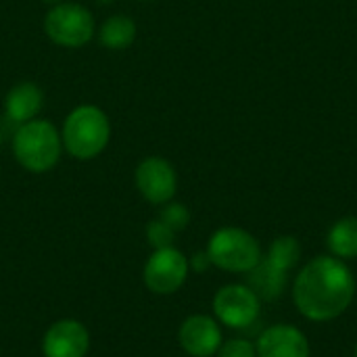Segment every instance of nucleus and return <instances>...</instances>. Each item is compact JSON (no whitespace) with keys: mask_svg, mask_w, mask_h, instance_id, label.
I'll use <instances>...</instances> for the list:
<instances>
[{"mask_svg":"<svg viewBox=\"0 0 357 357\" xmlns=\"http://www.w3.org/2000/svg\"><path fill=\"white\" fill-rule=\"evenodd\" d=\"M356 289V276L343 259L318 255L297 274L293 301L310 322H331L349 310Z\"/></svg>","mask_w":357,"mask_h":357,"instance_id":"nucleus-1","label":"nucleus"},{"mask_svg":"<svg viewBox=\"0 0 357 357\" xmlns=\"http://www.w3.org/2000/svg\"><path fill=\"white\" fill-rule=\"evenodd\" d=\"M111 138V123L107 113L96 105L75 107L61 130L63 149L75 159H94L98 157Z\"/></svg>","mask_w":357,"mask_h":357,"instance_id":"nucleus-2","label":"nucleus"},{"mask_svg":"<svg viewBox=\"0 0 357 357\" xmlns=\"http://www.w3.org/2000/svg\"><path fill=\"white\" fill-rule=\"evenodd\" d=\"M61 151V132L46 119L36 117L21 123L13 136V155L17 163L31 174L50 172L59 163Z\"/></svg>","mask_w":357,"mask_h":357,"instance_id":"nucleus-3","label":"nucleus"},{"mask_svg":"<svg viewBox=\"0 0 357 357\" xmlns=\"http://www.w3.org/2000/svg\"><path fill=\"white\" fill-rule=\"evenodd\" d=\"M207 255L211 266L232 274H249L264 257L257 238L236 226L215 230L207 243Z\"/></svg>","mask_w":357,"mask_h":357,"instance_id":"nucleus-4","label":"nucleus"},{"mask_svg":"<svg viewBox=\"0 0 357 357\" xmlns=\"http://www.w3.org/2000/svg\"><path fill=\"white\" fill-rule=\"evenodd\" d=\"M44 31L59 46L79 48L92 40L96 21L86 6L77 2H61L46 13Z\"/></svg>","mask_w":357,"mask_h":357,"instance_id":"nucleus-5","label":"nucleus"},{"mask_svg":"<svg viewBox=\"0 0 357 357\" xmlns=\"http://www.w3.org/2000/svg\"><path fill=\"white\" fill-rule=\"evenodd\" d=\"M190 264L188 257L176 247L155 249V253L144 264V284L155 295H172L180 291L188 278Z\"/></svg>","mask_w":357,"mask_h":357,"instance_id":"nucleus-6","label":"nucleus"},{"mask_svg":"<svg viewBox=\"0 0 357 357\" xmlns=\"http://www.w3.org/2000/svg\"><path fill=\"white\" fill-rule=\"evenodd\" d=\"M261 299L247 284H226L213 297V314L220 324L245 331L259 318Z\"/></svg>","mask_w":357,"mask_h":357,"instance_id":"nucleus-7","label":"nucleus"},{"mask_svg":"<svg viewBox=\"0 0 357 357\" xmlns=\"http://www.w3.org/2000/svg\"><path fill=\"white\" fill-rule=\"evenodd\" d=\"M136 186L149 203L165 205L178 190V176L167 159L146 157L136 167Z\"/></svg>","mask_w":357,"mask_h":357,"instance_id":"nucleus-8","label":"nucleus"},{"mask_svg":"<svg viewBox=\"0 0 357 357\" xmlns=\"http://www.w3.org/2000/svg\"><path fill=\"white\" fill-rule=\"evenodd\" d=\"M178 343L190 357H213L224 343L220 322L205 314L190 316L178 331Z\"/></svg>","mask_w":357,"mask_h":357,"instance_id":"nucleus-9","label":"nucleus"},{"mask_svg":"<svg viewBox=\"0 0 357 357\" xmlns=\"http://www.w3.org/2000/svg\"><path fill=\"white\" fill-rule=\"evenodd\" d=\"M88 349L90 335L86 326L69 318L54 322L42 339L44 357H86Z\"/></svg>","mask_w":357,"mask_h":357,"instance_id":"nucleus-10","label":"nucleus"},{"mask_svg":"<svg viewBox=\"0 0 357 357\" xmlns=\"http://www.w3.org/2000/svg\"><path fill=\"white\" fill-rule=\"evenodd\" d=\"M257 357H310L312 347L303 331L293 324L268 326L255 341Z\"/></svg>","mask_w":357,"mask_h":357,"instance_id":"nucleus-11","label":"nucleus"},{"mask_svg":"<svg viewBox=\"0 0 357 357\" xmlns=\"http://www.w3.org/2000/svg\"><path fill=\"white\" fill-rule=\"evenodd\" d=\"M44 105V94L33 82L15 84L4 98V113L15 123H27L38 117Z\"/></svg>","mask_w":357,"mask_h":357,"instance_id":"nucleus-12","label":"nucleus"},{"mask_svg":"<svg viewBox=\"0 0 357 357\" xmlns=\"http://www.w3.org/2000/svg\"><path fill=\"white\" fill-rule=\"evenodd\" d=\"M289 284V272L272 266L268 259L261 257V261L247 274V287L261 299V301H274L280 299Z\"/></svg>","mask_w":357,"mask_h":357,"instance_id":"nucleus-13","label":"nucleus"},{"mask_svg":"<svg viewBox=\"0 0 357 357\" xmlns=\"http://www.w3.org/2000/svg\"><path fill=\"white\" fill-rule=\"evenodd\" d=\"M326 247L333 257L337 259H354L357 257V218L347 215L337 220L328 234H326Z\"/></svg>","mask_w":357,"mask_h":357,"instance_id":"nucleus-14","label":"nucleus"},{"mask_svg":"<svg viewBox=\"0 0 357 357\" xmlns=\"http://www.w3.org/2000/svg\"><path fill=\"white\" fill-rule=\"evenodd\" d=\"M98 38L109 50H126L136 40V23L128 15H113L100 25Z\"/></svg>","mask_w":357,"mask_h":357,"instance_id":"nucleus-15","label":"nucleus"},{"mask_svg":"<svg viewBox=\"0 0 357 357\" xmlns=\"http://www.w3.org/2000/svg\"><path fill=\"white\" fill-rule=\"evenodd\" d=\"M264 259L284 272H291L301 259V245L295 236H278L270 243Z\"/></svg>","mask_w":357,"mask_h":357,"instance_id":"nucleus-16","label":"nucleus"},{"mask_svg":"<svg viewBox=\"0 0 357 357\" xmlns=\"http://www.w3.org/2000/svg\"><path fill=\"white\" fill-rule=\"evenodd\" d=\"M161 222H165L176 234L180 230H184L190 222V211L182 205V203H165V207L161 209V215H159Z\"/></svg>","mask_w":357,"mask_h":357,"instance_id":"nucleus-17","label":"nucleus"},{"mask_svg":"<svg viewBox=\"0 0 357 357\" xmlns=\"http://www.w3.org/2000/svg\"><path fill=\"white\" fill-rule=\"evenodd\" d=\"M146 238H149V243L155 249H165V247H174L176 232L165 222H161L157 218V220H153V222L146 224Z\"/></svg>","mask_w":357,"mask_h":357,"instance_id":"nucleus-18","label":"nucleus"},{"mask_svg":"<svg viewBox=\"0 0 357 357\" xmlns=\"http://www.w3.org/2000/svg\"><path fill=\"white\" fill-rule=\"evenodd\" d=\"M218 357H257L255 343L247 341V339H230L224 341L222 347L218 349Z\"/></svg>","mask_w":357,"mask_h":357,"instance_id":"nucleus-19","label":"nucleus"},{"mask_svg":"<svg viewBox=\"0 0 357 357\" xmlns=\"http://www.w3.org/2000/svg\"><path fill=\"white\" fill-rule=\"evenodd\" d=\"M188 264H190V270H195V272H205V270L211 266V259H209L207 251H203V253H197L192 259H188Z\"/></svg>","mask_w":357,"mask_h":357,"instance_id":"nucleus-20","label":"nucleus"},{"mask_svg":"<svg viewBox=\"0 0 357 357\" xmlns=\"http://www.w3.org/2000/svg\"><path fill=\"white\" fill-rule=\"evenodd\" d=\"M44 2H46V4H52V6H54V4H61L63 0H44Z\"/></svg>","mask_w":357,"mask_h":357,"instance_id":"nucleus-21","label":"nucleus"},{"mask_svg":"<svg viewBox=\"0 0 357 357\" xmlns=\"http://www.w3.org/2000/svg\"><path fill=\"white\" fill-rule=\"evenodd\" d=\"M356 357H357V343H356Z\"/></svg>","mask_w":357,"mask_h":357,"instance_id":"nucleus-22","label":"nucleus"},{"mask_svg":"<svg viewBox=\"0 0 357 357\" xmlns=\"http://www.w3.org/2000/svg\"><path fill=\"white\" fill-rule=\"evenodd\" d=\"M102 2H111V0H102Z\"/></svg>","mask_w":357,"mask_h":357,"instance_id":"nucleus-23","label":"nucleus"},{"mask_svg":"<svg viewBox=\"0 0 357 357\" xmlns=\"http://www.w3.org/2000/svg\"><path fill=\"white\" fill-rule=\"evenodd\" d=\"M140 2H149V0H140Z\"/></svg>","mask_w":357,"mask_h":357,"instance_id":"nucleus-24","label":"nucleus"}]
</instances>
